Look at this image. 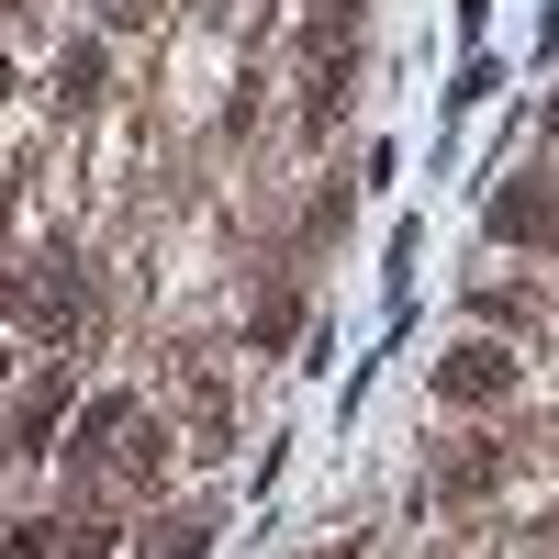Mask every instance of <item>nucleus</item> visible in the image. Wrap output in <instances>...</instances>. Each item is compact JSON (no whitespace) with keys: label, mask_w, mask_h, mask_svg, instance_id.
I'll list each match as a JSON object with an SVG mask.
<instances>
[{"label":"nucleus","mask_w":559,"mask_h":559,"mask_svg":"<svg viewBox=\"0 0 559 559\" xmlns=\"http://www.w3.org/2000/svg\"><path fill=\"white\" fill-rule=\"evenodd\" d=\"M0 381H12V358H0Z\"/></svg>","instance_id":"obj_5"},{"label":"nucleus","mask_w":559,"mask_h":559,"mask_svg":"<svg viewBox=\"0 0 559 559\" xmlns=\"http://www.w3.org/2000/svg\"><path fill=\"white\" fill-rule=\"evenodd\" d=\"M57 90H68V102H90V90H102V45H68V57H57Z\"/></svg>","instance_id":"obj_3"},{"label":"nucleus","mask_w":559,"mask_h":559,"mask_svg":"<svg viewBox=\"0 0 559 559\" xmlns=\"http://www.w3.org/2000/svg\"><path fill=\"white\" fill-rule=\"evenodd\" d=\"M503 381H515V358H503V347H459V358L437 369V392H448V403H492Z\"/></svg>","instance_id":"obj_1"},{"label":"nucleus","mask_w":559,"mask_h":559,"mask_svg":"<svg viewBox=\"0 0 559 559\" xmlns=\"http://www.w3.org/2000/svg\"><path fill=\"white\" fill-rule=\"evenodd\" d=\"M492 224H503V236H526V247H548V236H559V202H548V191H503Z\"/></svg>","instance_id":"obj_2"},{"label":"nucleus","mask_w":559,"mask_h":559,"mask_svg":"<svg viewBox=\"0 0 559 559\" xmlns=\"http://www.w3.org/2000/svg\"><path fill=\"white\" fill-rule=\"evenodd\" d=\"M0 90H12V57H0Z\"/></svg>","instance_id":"obj_4"}]
</instances>
